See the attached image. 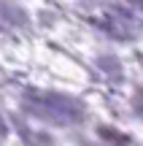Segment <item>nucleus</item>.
I'll return each mask as SVG.
<instances>
[{"mask_svg": "<svg viewBox=\"0 0 143 146\" xmlns=\"http://www.w3.org/2000/svg\"><path fill=\"white\" fill-rule=\"evenodd\" d=\"M138 3H140V5H143V0H138Z\"/></svg>", "mask_w": 143, "mask_h": 146, "instance_id": "obj_1", "label": "nucleus"}]
</instances>
